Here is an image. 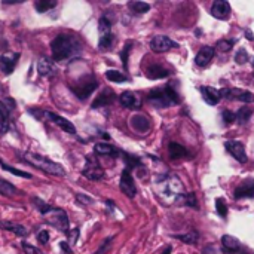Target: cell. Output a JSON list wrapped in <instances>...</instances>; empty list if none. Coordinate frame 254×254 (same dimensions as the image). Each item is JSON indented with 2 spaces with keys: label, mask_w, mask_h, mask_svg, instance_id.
Wrapping results in <instances>:
<instances>
[{
  "label": "cell",
  "mask_w": 254,
  "mask_h": 254,
  "mask_svg": "<svg viewBox=\"0 0 254 254\" xmlns=\"http://www.w3.org/2000/svg\"><path fill=\"white\" fill-rule=\"evenodd\" d=\"M10 103H13L10 98H7L4 101H0V132L1 134H6L12 128V124H10V110L13 107L9 106Z\"/></svg>",
  "instance_id": "obj_7"
},
{
  "label": "cell",
  "mask_w": 254,
  "mask_h": 254,
  "mask_svg": "<svg viewBox=\"0 0 254 254\" xmlns=\"http://www.w3.org/2000/svg\"><path fill=\"white\" fill-rule=\"evenodd\" d=\"M252 115H253V110H252V109L243 107V109H240L238 113L235 115V119H238L240 124H246V122H249V119L252 118Z\"/></svg>",
  "instance_id": "obj_33"
},
{
  "label": "cell",
  "mask_w": 254,
  "mask_h": 254,
  "mask_svg": "<svg viewBox=\"0 0 254 254\" xmlns=\"http://www.w3.org/2000/svg\"><path fill=\"white\" fill-rule=\"evenodd\" d=\"M249 60H250V57H249V52L243 48V49H240L237 54H235V61L238 63V64H246V63H249Z\"/></svg>",
  "instance_id": "obj_37"
},
{
  "label": "cell",
  "mask_w": 254,
  "mask_h": 254,
  "mask_svg": "<svg viewBox=\"0 0 254 254\" xmlns=\"http://www.w3.org/2000/svg\"><path fill=\"white\" fill-rule=\"evenodd\" d=\"M110 243H112V238H109L107 241H104V244H103V246L100 247V250H98V252H97L95 254H103V253H104V252H106V247H107V246H109Z\"/></svg>",
  "instance_id": "obj_47"
},
{
  "label": "cell",
  "mask_w": 254,
  "mask_h": 254,
  "mask_svg": "<svg viewBox=\"0 0 254 254\" xmlns=\"http://www.w3.org/2000/svg\"><path fill=\"white\" fill-rule=\"evenodd\" d=\"M22 159H24L25 162L31 164L33 167H36V168L42 170V171H43V173H46V174L57 176V177H63V176H65V171H64V168H63L60 164H57V162H54V161H51V159H48V158L42 156V155L27 152V153H24V155H22Z\"/></svg>",
  "instance_id": "obj_3"
},
{
  "label": "cell",
  "mask_w": 254,
  "mask_h": 254,
  "mask_svg": "<svg viewBox=\"0 0 254 254\" xmlns=\"http://www.w3.org/2000/svg\"><path fill=\"white\" fill-rule=\"evenodd\" d=\"M222 246H223V252L228 254H237L243 250V244L240 243V240L231 235H225L222 238Z\"/></svg>",
  "instance_id": "obj_17"
},
{
  "label": "cell",
  "mask_w": 254,
  "mask_h": 254,
  "mask_svg": "<svg viewBox=\"0 0 254 254\" xmlns=\"http://www.w3.org/2000/svg\"><path fill=\"white\" fill-rule=\"evenodd\" d=\"M223 121H225V124H232V122H235V115L232 113V112H229V110H223Z\"/></svg>",
  "instance_id": "obj_42"
},
{
  "label": "cell",
  "mask_w": 254,
  "mask_h": 254,
  "mask_svg": "<svg viewBox=\"0 0 254 254\" xmlns=\"http://www.w3.org/2000/svg\"><path fill=\"white\" fill-rule=\"evenodd\" d=\"M18 60H19L18 52H7L4 55H0V70L4 74H10L15 70Z\"/></svg>",
  "instance_id": "obj_11"
},
{
  "label": "cell",
  "mask_w": 254,
  "mask_h": 254,
  "mask_svg": "<svg viewBox=\"0 0 254 254\" xmlns=\"http://www.w3.org/2000/svg\"><path fill=\"white\" fill-rule=\"evenodd\" d=\"M82 48L83 46L80 40L73 34H58L51 43V51L55 61H65L73 58L82 52Z\"/></svg>",
  "instance_id": "obj_1"
},
{
  "label": "cell",
  "mask_w": 254,
  "mask_h": 254,
  "mask_svg": "<svg viewBox=\"0 0 254 254\" xmlns=\"http://www.w3.org/2000/svg\"><path fill=\"white\" fill-rule=\"evenodd\" d=\"M0 195L10 198V196L18 195V190H16V188H15L12 183H9V182H6V180L0 179Z\"/></svg>",
  "instance_id": "obj_29"
},
{
  "label": "cell",
  "mask_w": 254,
  "mask_h": 254,
  "mask_svg": "<svg viewBox=\"0 0 254 254\" xmlns=\"http://www.w3.org/2000/svg\"><path fill=\"white\" fill-rule=\"evenodd\" d=\"M55 6H57V1L55 0H37V1H34V7L40 13L48 12L49 9H52Z\"/></svg>",
  "instance_id": "obj_30"
},
{
  "label": "cell",
  "mask_w": 254,
  "mask_h": 254,
  "mask_svg": "<svg viewBox=\"0 0 254 254\" xmlns=\"http://www.w3.org/2000/svg\"><path fill=\"white\" fill-rule=\"evenodd\" d=\"M226 149L229 150V153L241 164H246L247 162V153H246V149H244V144L240 143V141H226Z\"/></svg>",
  "instance_id": "obj_14"
},
{
  "label": "cell",
  "mask_w": 254,
  "mask_h": 254,
  "mask_svg": "<svg viewBox=\"0 0 254 254\" xmlns=\"http://www.w3.org/2000/svg\"><path fill=\"white\" fill-rule=\"evenodd\" d=\"M98 33H100L98 48L101 51L110 49L113 45V33H112V24L106 16L100 18V21H98Z\"/></svg>",
  "instance_id": "obj_5"
},
{
  "label": "cell",
  "mask_w": 254,
  "mask_h": 254,
  "mask_svg": "<svg viewBox=\"0 0 254 254\" xmlns=\"http://www.w3.org/2000/svg\"><path fill=\"white\" fill-rule=\"evenodd\" d=\"M176 238H179L185 244H196L198 243V234L195 231H192L189 234H185V235H177Z\"/></svg>",
  "instance_id": "obj_35"
},
{
  "label": "cell",
  "mask_w": 254,
  "mask_h": 254,
  "mask_svg": "<svg viewBox=\"0 0 254 254\" xmlns=\"http://www.w3.org/2000/svg\"><path fill=\"white\" fill-rule=\"evenodd\" d=\"M147 77L149 79H153V80H156V79H164V77H168L170 76V71L168 70H165L164 67H161V65H150L149 68H147Z\"/></svg>",
  "instance_id": "obj_25"
},
{
  "label": "cell",
  "mask_w": 254,
  "mask_h": 254,
  "mask_svg": "<svg viewBox=\"0 0 254 254\" xmlns=\"http://www.w3.org/2000/svg\"><path fill=\"white\" fill-rule=\"evenodd\" d=\"M106 77H107V80L116 82V83H121V82H127L128 80V77L124 73L118 71V70H107L106 71Z\"/></svg>",
  "instance_id": "obj_32"
},
{
  "label": "cell",
  "mask_w": 254,
  "mask_h": 254,
  "mask_svg": "<svg viewBox=\"0 0 254 254\" xmlns=\"http://www.w3.org/2000/svg\"><path fill=\"white\" fill-rule=\"evenodd\" d=\"M131 46H132V43H131V42H128V43L125 45L124 51L121 52V57H122V63H124V67H125V68L128 67V54H129V51H131Z\"/></svg>",
  "instance_id": "obj_39"
},
{
  "label": "cell",
  "mask_w": 254,
  "mask_h": 254,
  "mask_svg": "<svg viewBox=\"0 0 254 254\" xmlns=\"http://www.w3.org/2000/svg\"><path fill=\"white\" fill-rule=\"evenodd\" d=\"M128 7L134 13H146L150 9V4L149 3H144V1H129L128 3Z\"/></svg>",
  "instance_id": "obj_31"
},
{
  "label": "cell",
  "mask_w": 254,
  "mask_h": 254,
  "mask_svg": "<svg viewBox=\"0 0 254 254\" xmlns=\"http://www.w3.org/2000/svg\"><path fill=\"white\" fill-rule=\"evenodd\" d=\"M0 228L4 229V231H10V232L16 234L18 237H25V235L28 234V231H27L24 226H21V225H13V223H7V222H1V223H0Z\"/></svg>",
  "instance_id": "obj_28"
},
{
  "label": "cell",
  "mask_w": 254,
  "mask_h": 254,
  "mask_svg": "<svg viewBox=\"0 0 254 254\" xmlns=\"http://www.w3.org/2000/svg\"><path fill=\"white\" fill-rule=\"evenodd\" d=\"M119 188H121V190L128 198H134L137 195V188H135V183H134V179H132L129 170H124L122 171L121 182H119Z\"/></svg>",
  "instance_id": "obj_9"
},
{
  "label": "cell",
  "mask_w": 254,
  "mask_h": 254,
  "mask_svg": "<svg viewBox=\"0 0 254 254\" xmlns=\"http://www.w3.org/2000/svg\"><path fill=\"white\" fill-rule=\"evenodd\" d=\"M220 97H225L228 100H238L243 103H253L254 95L249 91H243V89H229L225 88L220 91Z\"/></svg>",
  "instance_id": "obj_10"
},
{
  "label": "cell",
  "mask_w": 254,
  "mask_h": 254,
  "mask_svg": "<svg viewBox=\"0 0 254 254\" xmlns=\"http://www.w3.org/2000/svg\"><path fill=\"white\" fill-rule=\"evenodd\" d=\"M60 249H61V254H73L70 246L67 243H60Z\"/></svg>",
  "instance_id": "obj_45"
},
{
  "label": "cell",
  "mask_w": 254,
  "mask_h": 254,
  "mask_svg": "<svg viewBox=\"0 0 254 254\" xmlns=\"http://www.w3.org/2000/svg\"><path fill=\"white\" fill-rule=\"evenodd\" d=\"M205 254H219V252L216 250V247L214 246H210V247H207L205 249V252H204Z\"/></svg>",
  "instance_id": "obj_48"
},
{
  "label": "cell",
  "mask_w": 254,
  "mask_h": 254,
  "mask_svg": "<svg viewBox=\"0 0 254 254\" xmlns=\"http://www.w3.org/2000/svg\"><path fill=\"white\" fill-rule=\"evenodd\" d=\"M232 46H234V42H232V40H220V42L217 43V49H220L222 52L231 51Z\"/></svg>",
  "instance_id": "obj_40"
},
{
  "label": "cell",
  "mask_w": 254,
  "mask_h": 254,
  "mask_svg": "<svg viewBox=\"0 0 254 254\" xmlns=\"http://www.w3.org/2000/svg\"><path fill=\"white\" fill-rule=\"evenodd\" d=\"M164 91H165V94H167V97L170 98V101L173 103V104H179L180 103V97L177 95V92L168 85V86H165L164 88Z\"/></svg>",
  "instance_id": "obj_36"
},
{
  "label": "cell",
  "mask_w": 254,
  "mask_h": 254,
  "mask_svg": "<svg viewBox=\"0 0 254 254\" xmlns=\"http://www.w3.org/2000/svg\"><path fill=\"white\" fill-rule=\"evenodd\" d=\"M76 199L80 202V204H89V202H92V198H89V196H86V195H77L76 196Z\"/></svg>",
  "instance_id": "obj_46"
},
{
  "label": "cell",
  "mask_w": 254,
  "mask_h": 254,
  "mask_svg": "<svg viewBox=\"0 0 254 254\" xmlns=\"http://www.w3.org/2000/svg\"><path fill=\"white\" fill-rule=\"evenodd\" d=\"M37 240H39V243L40 244H48V241H49V234H48V231H40L39 232V235H37Z\"/></svg>",
  "instance_id": "obj_43"
},
{
  "label": "cell",
  "mask_w": 254,
  "mask_h": 254,
  "mask_svg": "<svg viewBox=\"0 0 254 254\" xmlns=\"http://www.w3.org/2000/svg\"><path fill=\"white\" fill-rule=\"evenodd\" d=\"M147 100H149L150 104H153V106L158 107V109H165V107H168L170 104H173V103L170 101V98L167 97V94H165L164 89H153V91H150Z\"/></svg>",
  "instance_id": "obj_12"
},
{
  "label": "cell",
  "mask_w": 254,
  "mask_h": 254,
  "mask_svg": "<svg viewBox=\"0 0 254 254\" xmlns=\"http://www.w3.org/2000/svg\"><path fill=\"white\" fill-rule=\"evenodd\" d=\"M252 65H253V70H254V58L252 60Z\"/></svg>",
  "instance_id": "obj_51"
},
{
  "label": "cell",
  "mask_w": 254,
  "mask_h": 254,
  "mask_svg": "<svg viewBox=\"0 0 254 254\" xmlns=\"http://www.w3.org/2000/svg\"><path fill=\"white\" fill-rule=\"evenodd\" d=\"M231 13V4L225 0H217L211 6V15L217 19H226Z\"/></svg>",
  "instance_id": "obj_15"
},
{
  "label": "cell",
  "mask_w": 254,
  "mask_h": 254,
  "mask_svg": "<svg viewBox=\"0 0 254 254\" xmlns=\"http://www.w3.org/2000/svg\"><path fill=\"white\" fill-rule=\"evenodd\" d=\"M168 152H170V156H171L173 159H180V158H183V156L188 155V150H186L182 144L174 143V141L168 144Z\"/></svg>",
  "instance_id": "obj_27"
},
{
  "label": "cell",
  "mask_w": 254,
  "mask_h": 254,
  "mask_svg": "<svg viewBox=\"0 0 254 254\" xmlns=\"http://www.w3.org/2000/svg\"><path fill=\"white\" fill-rule=\"evenodd\" d=\"M115 101V94L110 91V89H106L104 92H101L97 100L92 103V109H98V107H104V106H109Z\"/></svg>",
  "instance_id": "obj_24"
},
{
  "label": "cell",
  "mask_w": 254,
  "mask_h": 254,
  "mask_svg": "<svg viewBox=\"0 0 254 254\" xmlns=\"http://www.w3.org/2000/svg\"><path fill=\"white\" fill-rule=\"evenodd\" d=\"M201 94L205 100V103H208L210 106H216L219 101H220V91L214 89V88H210V86H202L201 88Z\"/></svg>",
  "instance_id": "obj_20"
},
{
  "label": "cell",
  "mask_w": 254,
  "mask_h": 254,
  "mask_svg": "<svg viewBox=\"0 0 254 254\" xmlns=\"http://www.w3.org/2000/svg\"><path fill=\"white\" fill-rule=\"evenodd\" d=\"M34 205L39 208V211L42 213V216L48 220V223L51 226H54L55 229H60L61 232H67L68 231V217L65 214L64 210L60 208H54L48 204H45L40 199H34Z\"/></svg>",
  "instance_id": "obj_2"
},
{
  "label": "cell",
  "mask_w": 254,
  "mask_h": 254,
  "mask_svg": "<svg viewBox=\"0 0 254 254\" xmlns=\"http://www.w3.org/2000/svg\"><path fill=\"white\" fill-rule=\"evenodd\" d=\"M37 70H39V74L45 76V77H52L57 74V67L54 64V61L49 58H40L39 64H37Z\"/></svg>",
  "instance_id": "obj_18"
},
{
  "label": "cell",
  "mask_w": 254,
  "mask_h": 254,
  "mask_svg": "<svg viewBox=\"0 0 254 254\" xmlns=\"http://www.w3.org/2000/svg\"><path fill=\"white\" fill-rule=\"evenodd\" d=\"M125 162H127V167L128 168H134V167L140 165V159L135 158V156H131V155H125Z\"/></svg>",
  "instance_id": "obj_41"
},
{
  "label": "cell",
  "mask_w": 254,
  "mask_h": 254,
  "mask_svg": "<svg viewBox=\"0 0 254 254\" xmlns=\"http://www.w3.org/2000/svg\"><path fill=\"white\" fill-rule=\"evenodd\" d=\"M246 37L249 39V40H254V36H253V33L250 31V30H247L246 31Z\"/></svg>",
  "instance_id": "obj_49"
},
{
  "label": "cell",
  "mask_w": 254,
  "mask_h": 254,
  "mask_svg": "<svg viewBox=\"0 0 254 254\" xmlns=\"http://www.w3.org/2000/svg\"><path fill=\"white\" fill-rule=\"evenodd\" d=\"M214 58V48H211V46H204V48H201L199 49V52L196 54V57H195V63H196V65L198 67H207L210 63H211V60Z\"/></svg>",
  "instance_id": "obj_16"
},
{
  "label": "cell",
  "mask_w": 254,
  "mask_h": 254,
  "mask_svg": "<svg viewBox=\"0 0 254 254\" xmlns=\"http://www.w3.org/2000/svg\"><path fill=\"white\" fill-rule=\"evenodd\" d=\"M170 253H171V247H167V249L164 250V253L162 254H170Z\"/></svg>",
  "instance_id": "obj_50"
},
{
  "label": "cell",
  "mask_w": 254,
  "mask_h": 254,
  "mask_svg": "<svg viewBox=\"0 0 254 254\" xmlns=\"http://www.w3.org/2000/svg\"><path fill=\"white\" fill-rule=\"evenodd\" d=\"M179 45L171 40L168 36H155L152 40H150V49L153 52H158V54H162V52H167L173 48H177Z\"/></svg>",
  "instance_id": "obj_8"
},
{
  "label": "cell",
  "mask_w": 254,
  "mask_h": 254,
  "mask_svg": "<svg viewBox=\"0 0 254 254\" xmlns=\"http://www.w3.org/2000/svg\"><path fill=\"white\" fill-rule=\"evenodd\" d=\"M97 86H98L97 79L91 73H88V74L82 76L79 80H76L73 85H70V89L76 94L77 98L85 100L97 89Z\"/></svg>",
  "instance_id": "obj_4"
},
{
  "label": "cell",
  "mask_w": 254,
  "mask_h": 254,
  "mask_svg": "<svg viewBox=\"0 0 254 254\" xmlns=\"http://www.w3.org/2000/svg\"><path fill=\"white\" fill-rule=\"evenodd\" d=\"M0 165H1V168H3L4 171H7V173H12V174L18 176V177H24V179H31V174H28V173H25V171H19V170H16V168H12L10 165L4 164L3 161H0Z\"/></svg>",
  "instance_id": "obj_34"
},
{
  "label": "cell",
  "mask_w": 254,
  "mask_h": 254,
  "mask_svg": "<svg viewBox=\"0 0 254 254\" xmlns=\"http://www.w3.org/2000/svg\"><path fill=\"white\" fill-rule=\"evenodd\" d=\"M22 249H24V252H25L27 254H42V253H39L34 247L28 246L27 243H22Z\"/></svg>",
  "instance_id": "obj_44"
},
{
  "label": "cell",
  "mask_w": 254,
  "mask_h": 254,
  "mask_svg": "<svg viewBox=\"0 0 254 254\" xmlns=\"http://www.w3.org/2000/svg\"><path fill=\"white\" fill-rule=\"evenodd\" d=\"M119 101L127 109H138L140 107V100L132 92H129V91H125L124 94H121Z\"/></svg>",
  "instance_id": "obj_22"
},
{
  "label": "cell",
  "mask_w": 254,
  "mask_h": 254,
  "mask_svg": "<svg viewBox=\"0 0 254 254\" xmlns=\"http://www.w3.org/2000/svg\"><path fill=\"white\" fill-rule=\"evenodd\" d=\"M235 198L241 199V198H254V180L253 179H247L241 186H238L235 189Z\"/></svg>",
  "instance_id": "obj_19"
},
{
  "label": "cell",
  "mask_w": 254,
  "mask_h": 254,
  "mask_svg": "<svg viewBox=\"0 0 254 254\" xmlns=\"http://www.w3.org/2000/svg\"><path fill=\"white\" fill-rule=\"evenodd\" d=\"M82 174H83L86 179H89V180H100V179H103L104 171H103V168L100 167V164L95 161V158L86 156V159H85V167H83V170H82Z\"/></svg>",
  "instance_id": "obj_6"
},
{
  "label": "cell",
  "mask_w": 254,
  "mask_h": 254,
  "mask_svg": "<svg viewBox=\"0 0 254 254\" xmlns=\"http://www.w3.org/2000/svg\"><path fill=\"white\" fill-rule=\"evenodd\" d=\"M45 116H46L51 122H54L57 127H60L63 131H65V132H68V134H76V127H74L70 121H67L65 118L58 116V115H55V113H52V112H45Z\"/></svg>",
  "instance_id": "obj_13"
},
{
  "label": "cell",
  "mask_w": 254,
  "mask_h": 254,
  "mask_svg": "<svg viewBox=\"0 0 254 254\" xmlns=\"http://www.w3.org/2000/svg\"><path fill=\"white\" fill-rule=\"evenodd\" d=\"M131 127L138 131V132H147L149 128H150V122L146 116H141V115H135L131 118Z\"/></svg>",
  "instance_id": "obj_23"
},
{
  "label": "cell",
  "mask_w": 254,
  "mask_h": 254,
  "mask_svg": "<svg viewBox=\"0 0 254 254\" xmlns=\"http://www.w3.org/2000/svg\"><path fill=\"white\" fill-rule=\"evenodd\" d=\"M94 152L97 155H100V156H113V158H118L119 156V150L115 149L109 143H97L95 147H94Z\"/></svg>",
  "instance_id": "obj_21"
},
{
  "label": "cell",
  "mask_w": 254,
  "mask_h": 254,
  "mask_svg": "<svg viewBox=\"0 0 254 254\" xmlns=\"http://www.w3.org/2000/svg\"><path fill=\"white\" fill-rule=\"evenodd\" d=\"M216 210H217V213H219L223 219L228 216V207H226V204H225L223 199H217V201H216Z\"/></svg>",
  "instance_id": "obj_38"
},
{
  "label": "cell",
  "mask_w": 254,
  "mask_h": 254,
  "mask_svg": "<svg viewBox=\"0 0 254 254\" xmlns=\"http://www.w3.org/2000/svg\"><path fill=\"white\" fill-rule=\"evenodd\" d=\"M176 201L180 202V204H185L188 207H192V208H196L198 207L196 195L193 192H190V193H180V195H177Z\"/></svg>",
  "instance_id": "obj_26"
}]
</instances>
